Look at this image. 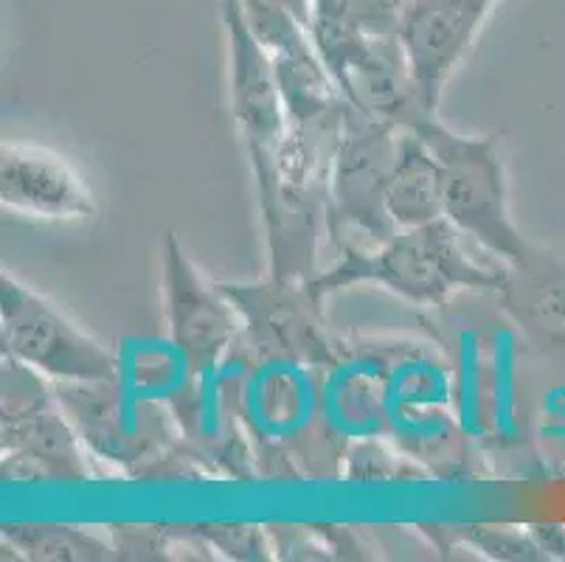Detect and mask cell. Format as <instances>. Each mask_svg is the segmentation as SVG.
Listing matches in <instances>:
<instances>
[{
  "label": "cell",
  "instance_id": "1",
  "mask_svg": "<svg viewBox=\"0 0 565 562\" xmlns=\"http://www.w3.org/2000/svg\"><path fill=\"white\" fill-rule=\"evenodd\" d=\"M236 411L256 470L276 478H343L347 442L321 414V369L281 358H250L236 385Z\"/></svg>",
  "mask_w": 565,
  "mask_h": 562
},
{
  "label": "cell",
  "instance_id": "2",
  "mask_svg": "<svg viewBox=\"0 0 565 562\" xmlns=\"http://www.w3.org/2000/svg\"><path fill=\"white\" fill-rule=\"evenodd\" d=\"M465 236L448 223L399 229L374 245H335V259L316 273L312 287L327 301L352 287H380L416 307H448L461 293H490L501 285V265H479Z\"/></svg>",
  "mask_w": 565,
  "mask_h": 562
},
{
  "label": "cell",
  "instance_id": "3",
  "mask_svg": "<svg viewBox=\"0 0 565 562\" xmlns=\"http://www.w3.org/2000/svg\"><path fill=\"white\" fill-rule=\"evenodd\" d=\"M405 130L416 132L439 158L445 178V220L476 242L498 265L518 262L532 242L512 220L501 136L450 130L439 113H419Z\"/></svg>",
  "mask_w": 565,
  "mask_h": 562
},
{
  "label": "cell",
  "instance_id": "4",
  "mask_svg": "<svg viewBox=\"0 0 565 562\" xmlns=\"http://www.w3.org/2000/svg\"><path fill=\"white\" fill-rule=\"evenodd\" d=\"M0 450V470L9 484H82L94 478L54 383L12 358H3Z\"/></svg>",
  "mask_w": 565,
  "mask_h": 562
},
{
  "label": "cell",
  "instance_id": "5",
  "mask_svg": "<svg viewBox=\"0 0 565 562\" xmlns=\"http://www.w3.org/2000/svg\"><path fill=\"white\" fill-rule=\"evenodd\" d=\"M85 450L130 478H152L163 458L183 442L172 411L141 400L116 380L54 383Z\"/></svg>",
  "mask_w": 565,
  "mask_h": 562
},
{
  "label": "cell",
  "instance_id": "6",
  "mask_svg": "<svg viewBox=\"0 0 565 562\" xmlns=\"http://www.w3.org/2000/svg\"><path fill=\"white\" fill-rule=\"evenodd\" d=\"M0 349L3 358L40 371L51 383L118 378L116 352L12 271L0 273Z\"/></svg>",
  "mask_w": 565,
  "mask_h": 562
},
{
  "label": "cell",
  "instance_id": "7",
  "mask_svg": "<svg viewBox=\"0 0 565 562\" xmlns=\"http://www.w3.org/2000/svg\"><path fill=\"white\" fill-rule=\"evenodd\" d=\"M399 127L377 121L347 105L341 138L330 169V242L374 245L394 234L385 189L399 149Z\"/></svg>",
  "mask_w": 565,
  "mask_h": 562
},
{
  "label": "cell",
  "instance_id": "8",
  "mask_svg": "<svg viewBox=\"0 0 565 562\" xmlns=\"http://www.w3.org/2000/svg\"><path fill=\"white\" fill-rule=\"evenodd\" d=\"M243 318V347L250 358H281L327 369L343 340L327 324L323 298L312 282L267 273L256 282H217Z\"/></svg>",
  "mask_w": 565,
  "mask_h": 562
},
{
  "label": "cell",
  "instance_id": "9",
  "mask_svg": "<svg viewBox=\"0 0 565 562\" xmlns=\"http://www.w3.org/2000/svg\"><path fill=\"white\" fill-rule=\"evenodd\" d=\"M312 43L352 110L405 130L425 110L397 31L310 25ZM428 113V110H425Z\"/></svg>",
  "mask_w": 565,
  "mask_h": 562
},
{
  "label": "cell",
  "instance_id": "10",
  "mask_svg": "<svg viewBox=\"0 0 565 562\" xmlns=\"http://www.w3.org/2000/svg\"><path fill=\"white\" fill-rule=\"evenodd\" d=\"M456 385L430 347L392 343L388 442L423 467L461 462V425L454 411Z\"/></svg>",
  "mask_w": 565,
  "mask_h": 562
},
{
  "label": "cell",
  "instance_id": "11",
  "mask_svg": "<svg viewBox=\"0 0 565 562\" xmlns=\"http://www.w3.org/2000/svg\"><path fill=\"white\" fill-rule=\"evenodd\" d=\"M161 298L167 335L198 374L223 365L243 343V318L236 307L217 282H205L174 231L161 242Z\"/></svg>",
  "mask_w": 565,
  "mask_h": 562
},
{
  "label": "cell",
  "instance_id": "12",
  "mask_svg": "<svg viewBox=\"0 0 565 562\" xmlns=\"http://www.w3.org/2000/svg\"><path fill=\"white\" fill-rule=\"evenodd\" d=\"M498 0H405L397 38L408 60L416 96L439 113L450 76L479 40Z\"/></svg>",
  "mask_w": 565,
  "mask_h": 562
},
{
  "label": "cell",
  "instance_id": "13",
  "mask_svg": "<svg viewBox=\"0 0 565 562\" xmlns=\"http://www.w3.org/2000/svg\"><path fill=\"white\" fill-rule=\"evenodd\" d=\"M220 23L228 54V107L245 152L276 147L287 132V110L274 56L250 29L243 0H220Z\"/></svg>",
  "mask_w": 565,
  "mask_h": 562
},
{
  "label": "cell",
  "instance_id": "14",
  "mask_svg": "<svg viewBox=\"0 0 565 562\" xmlns=\"http://www.w3.org/2000/svg\"><path fill=\"white\" fill-rule=\"evenodd\" d=\"M0 203L14 214L51 223H76L99 214V200L85 172L68 155L43 144H3Z\"/></svg>",
  "mask_w": 565,
  "mask_h": 562
},
{
  "label": "cell",
  "instance_id": "15",
  "mask_svg": "<svg viewBox=\"0 0 565 562\" xmlns=\"http://www.w3.org/2000/svg\"><path fill=\"white\" fill-rule=\"evenodd\" d=\"M392 343H343L321 369L323 422L343 442L388 439Z\"/></svg>",
  "mask_w": 565,
  "mask_h": 562
},
{
  "label": "cell",
  "instance_id": "16",
  "mask_svg": "<svg viewBox=\"0 0 565 562\" xmlns=\"http://www.w3.org/2000/svg\"><path fill=\"white\" fill-rule=\"evenodd\" d=\"M495 298L529 347L565 358V256L532 242L521 259L501 265Z\"/></svg>",
  "mask_w": 565,
  "mask_h": 562
},
{
  "label": "cell",
  "instance_id": "17",
  "mask_svg": "<svg viewBox=\"0 0 565 562\" xmlns=\"http://www.w3.org/2000/svg\"><path fill=\"white\" fill-rule=\"evenodd\" d=\"M385 209L397 231L445 220L441 163L428 144L411 130L399 132L397 161L385 189Z\"/></svg>",
  "mask_w": 565,
  "mask_h": 562
},
{
  "label": "cell",
  "instance_id": "18",
  "mask_svg": "<svg viewBox=\"0 0 565 562\" xmlns=\"http://www.w3.org/2000/svg\"><path fill=\"white\" fill-rule=\"evenodd\" d=\"M118 383L141 400L178 411L198 385V371L172 338H127L116 352Z\"/></svg>",
  "mask_w": 565,
  "mask_h": 562
},
{
  "label": "cell",
  "instance_id": "19",
  "mask_svg": "<svg viewBox=\"0 0 565 562\" xmlns=\"http://www.w3.org/2000/svg\"><path fill=\"white\" fill-rule=\"evenodd\" d=\"M3 549L34 562H105L116 556L113 540L65 523H7Z\"/></svg>",
  "mask_w": 565,
  "mask_h": 562
},
{
  "label": "cell",
  "instance_id": "20",
  "mask_svg": "<svg viewBox=\"0 0 565 562\" xmlns=\"http://www.w3.org/2000/svg\"><path fill=\"white\" fill-rule=\"evenodd\" d=\"M414 467H423L403 450L394 453L388 439H361L349 442L347 462H343V478L354 484H385L403 481L416 476Z\"/></svg>",
  "mask_w": 565,
  "mask_h": 562
},
{
  "label": "cell",
  "instance_id": "21",
  "mask_svg": "<svg viewBox=\"0 0 565 562\" xmlns=\"http://www.w3.org/2000/svg\"><path fill=\"white\" fill-rule=\"evenodd\" d=\"M405 0H312L310 25H358V29L397 31Z\"/></svg>",
  "mask_w": 565,
  "mask_h": 562
},
{
  "label": "cell",
  "instance_id": "22",
  "mask_svg": "<svg viewBox=\"0 0 565 562\" xmlns=\"http://www.w3.org/2000/svg\"><path fill=\"white\" fill-rule=\"evenodd\" d=\"M200 538L212 545V551H223L231 560H267L274 556L270 532L262 526L248 523H209L194 526Z\"/></svg>",
  "mask_w": 565,
  "mask_h": 562
},
{
  "label": "cell",
  "instance_id": "23",
  "mask_svg": "<svg viewBox=\"0 0 565 562\" xmlns=\"http://www.w3.org/2000/svg\"><path fill=\"white\" fill-rule=\"evenodd\" d=\"M467 540H470L476 549L490 551L492 556H501V560H543L546 551L541 549V543L532 538H523V534L512 532V529H495V526H470L467 529Z\"/></svg>",
  "mask_w": 565,
  "mask_h": 562
},
{
  "label": "cell",
  "instance_id": "24",
  "mask_svg": "<svg viewBox=\"0 0 565 562\" xmlns=\"http://www.w3.org/2000/svg\"><path fill=\"white\" fill-rule=\"evenodd\" d=\"M267 532L274 543V556L281 560H327L332 551L321 529L310 526H270Z\"/></svg>",
  "mask_w": 565,
  "mask_h": 562
},
{
  "label": "cell",
  "instance_id": "25",
  "mask_svg": "<svg viewBox=\"0 0 565 562\" xmlns=\"http://www.w3.org/2000/svg\"><path fill=\"white\" fill-rule=\"evenodd\" d=\"M270 3H279L287 12H292L305 25L312 23V0H270Z\"/></svg>",
  "mask_w": 565,
  "mask_h": 562
}]
</instances>
